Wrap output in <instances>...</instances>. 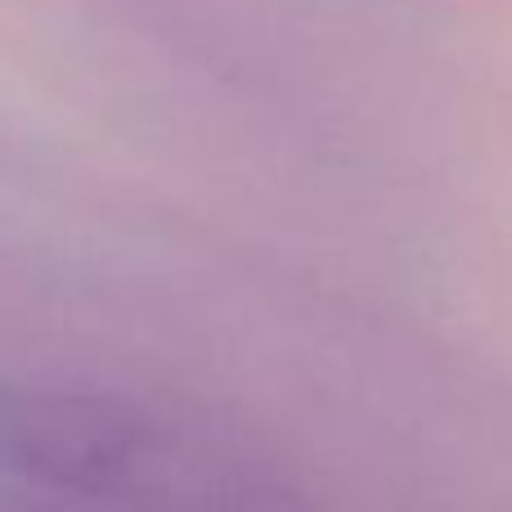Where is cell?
<instances>
[{
  "label": "cell",
  "mask_w": 512,
  "mask_h": 512,
  "mask_svg": "<svg viewBox=\"0 0 512 512\" xmlns=\"http://www.w3.org/2000/svg\"><path fill=\"white\" fill-rule=\"evenodd\" d=\"M0 512H41V508H0Z\"/></svg>",
  "instance_id": "2"
},
{
  "label": "cell",
  "mask_w": 512,
  "mask_h": 512,
  "mask_svg": "<svg viewBox=\"0 0 512 512\" xmlns=\"http://www.w3.org/2000/svg\"><path fill=\"white\" fill-rule=\"evenodd\" d=\"M0 477L135 512H301L288 481L230 436L126 400L5 378Z\"/></svg>",
  "instance_id": "1"
}]
</instances>
